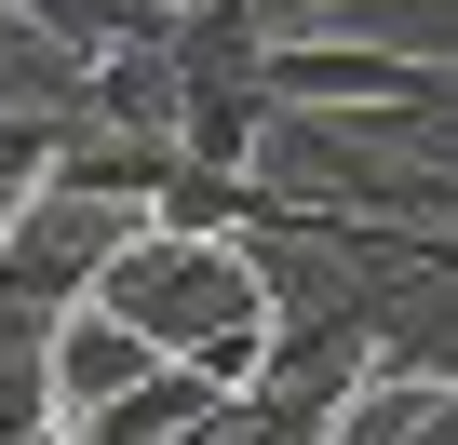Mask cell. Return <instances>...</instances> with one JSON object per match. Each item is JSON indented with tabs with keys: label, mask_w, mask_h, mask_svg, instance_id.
<instances>
[{
	"label": "cell",
	"mask_w": 458,
	"mask_h": 445,
	"mask_svg": "<svg viewBox=\"0 0 458 445\" xmlns=\"http://www.w3.org/2000/svg\"><path fill=\"white\" fill-rule=\"evenodd\" d=\"M14 445H81V432H68V418H41V432H14Z\"/></svg>",
	"instance_id": "cell-1"
}]
</instances>
